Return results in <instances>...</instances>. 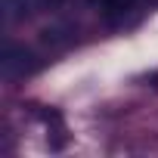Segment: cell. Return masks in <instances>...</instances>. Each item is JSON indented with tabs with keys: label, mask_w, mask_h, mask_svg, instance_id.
Here are the masks:
<instances>
[{
	"label": "cell",
	"mask_w": 158,
	"mask_h": 158,
	"mask_svg": "<svg viewBox=\"0 0 158 158\" xmlns=\"http://www.w3.org/2000/svg\"><path fill=\"white\" fill-rule=\"evenodd\" d=\"M34 68H37L34 56H31L28 50L16 47V44H10L6 53H3V59H0V71H3L6 81H13V77H22V74H28V71H34Z\"/></svg>",
	"instance_id": "1"
},
{
	"label": "cell",
	"mask_w": 158,
	"mask_h": 158,
	"mask_svg": "<svg viewBox=\"0 0 158 158\" xmlns=\"http://www.w3.org/2000/svg\"><path fill=\"white\" fill-rule=\"evenodd\" d=\"M90 3H93L99 13H106V16H124L127 10H133L136 0H90Z\"/></svg>",
	"instance_id": "2"
},
{
	"label": "cell",
	"mask_w": 158,
	"mask_h": 158,
	"mask_svg": "<svg viewBox=\"0 0 158 158\" xmlns=\"http://www.w3.org/2000/svg\"><path fill=\"white\" fill-rule=\"evenodd\" d=\"M28 6H31V0H3V10H6V19L10 22L28 16Z\"/></svg>",
	"instance_id": "3"
},
{
	"label": "cell",
	"mask_w": 158,
	"mask_h": 158,
	"mask_svg": "<svg viewBox=\"0 0 158 158\" xmlns=\"http://www.w3.org/2000/svg\"><path fill=\"white\" fill-rule=\"evenodd\" d=\"M37 3H40V6H56L59 0H37Z\"/></svg>",
	"instance_id": "4"
}]
</instances>
